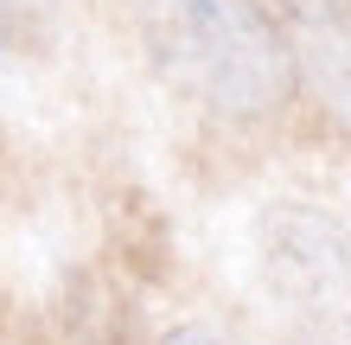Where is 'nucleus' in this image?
<instances>
[{"label":"nucleus","mask_w":351,"mask_h":345,"mask_svg":"<svg viewBox=\"0 0 351 345\" xmlns=\"http://www.w3.org/2000/svg\"><path fill=\"white\" fill-rule=\"evenodd\" d=\"M141 38L173 90L237 121L287 109L300 77L287 38L256 0H141Z\"/></svg>","instance_id":"f257e3e1"},{"label":"nucleus","mask_w":351,"mask_h":345,"mask_svg":"<svg viewBox=\"0 0 351 345\" xmlns=\"http://www.w3.org/2000/svg\"><path fill=\"white\" fill-rule=\"evenodd\" d=\"M167 345H237V339L217 326H179V333H167Z\"/></svg>","instance_id":"7ed1b4c3"},{"label":"nucleus","mask_w":351,"mask_h":345,"mask_svg":"<svg viewBox=\"0 0 351 345\" xmlns=\"http://www.w3.org/2000/svg\"><path fill=\"white\" fill-rule=\"evenodd\" d=\"M306 71H313L319 96L332 103V115L351 128V32L319 26V32H313V45H306Z\"/></svg>","instance_id":"f03ea898"},{"label":"nucleus","mask_w":351,"mask_h":345,"mask_svg":"<svg viewBox=\"0 0 351 345\" xmlns=\"http://www.w3.org/2000/svg\"><path fill=\"white\" fill-rule=\"evenodd\" d=\"M287 13H300V19H313V26H326V19L339 13V0H281Z\"/></svg>","instance_id":"20e7f679"}]
</instances>
